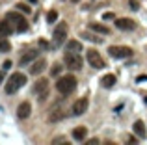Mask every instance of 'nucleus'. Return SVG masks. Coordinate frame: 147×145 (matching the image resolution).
<instances>
[{
  "label": "nucleus",
  "mask_w": 147,
  "mask_h": 145,
  "mask_svg": "<svg viewBox=\"0 0 147 145\" xmlns=\"http://www.w3.org/2000/svg\"><path fill=\"white\" fill-rule=\"evenodd\" d=\"M75 89H76V78H75L73 75L61 76V78L56 82V91H58L60 95H63V97L71 95Z\"/></svg>",
  "instance_id": "1"
},
{
  "label": "nucleus",
  "mask_w": 147,
  "mask_h": 145,
  "mask_svg": "<svg viewBox=\"0 0 147 145\" xmlns=\"http://www.w3.org/2000/svg\"><path fill=\"white\" fill-rule=\"evenodd\" d=\"M26 84V75L22 72H13V75L7 78V84H6V93L7 95H13L21 89L22 86Z\"/></svg>",
  "instance_id": "2"
},
{
  "label": "nucleus",
  "mask_w": 147,
  "mask_h": 145,
  "mask_svg": "<svg viewBox=\"0 0 147 145\" xmlns=\"http://www.w3.org/2000/svg\"><path fill=\"white\" fill-rule=\"evenodd\" d=\"M6 17L9 19L11 24L15 26V32H17V34H24L26 30H28V21H26V17H22L21 13H17V11H9Z\"/></svg>",
  "instance_id": "3"
},
{
  "label": "nucleus",
  "mask_w": 147,
  "mask_h": 145,
  "mask_svg": "<svg viewBox=\"0 0 147 145\" xmlns=\"http://www.w3.org/2000/svg\"><path fill=\"white\" fill-rule=\"evenodd\" d=\"M67 32H69L67 22H60V24L54 28V34H52V45L54 47H61V45H63V41L67 39Z\"/></svg>",
  "instance_id": "4"
},
{
  "label": "nucleus",
  "mask_w": 147,
  "mask_h": 145,
  "mask_svg": "<svg viewBox=\"0 0 147 145\" xmlns=\"http://www.w3.org/2000/svg\"><path fill=\"white\" fill-rule=\"evenodd\" d=\"M65 67L69 71H80L82 69V58H80L78 52H65Z\"/></svg>",
  "instance_id": "5"
},
{
  "label": "nucleus",
  "mask_w": 147,
  "mask_h": 145,
  "mask_svg": "<svg viewBox=\"0 0 147 145\" xmlns=\"http://www.w3.org/2000/svg\"><path fill=\"white\" fill-rule=\"evenodd\" d=\"M34 95H36L37 101H41V102L49 97V80L47 78H39L34 84Z\"/></svg>",
  "instance_id": "6"
},
{
  "label": "nucleus",
  "mask_w": 147,
  "mask_h": 145,
  "mask_svg": "<svg viewBox=\"0 0 147 145\" xmlns=\"http://www.w3.org/2000/svg\"><path fill=\"white\" fill-rule=\"evenodd\" d=\"M108 54L112 56V58H130L132 56V48L130 47H119V45H112V47H108Z\"/></svg>",
  "instance_id": "7"
},
{
  "label": "nucleus",
  "mask_w": 147,
  "mask_h": 145,
  "mask_svg": "<svg viewBox=\"0 0 147 145\" xmlns=\"http://www.w3.org/2000/svg\"><path fill=\"white\" fill-rule=\"evenodd\" d=\"M86 60H88V63H90L93 69H102L104 63H106L102 60V56H100L97 50H93V48H90V50L86 52Z\"/></svg>",
  "instance_id": "8"
},
{
  "label": "nucleus",
  "mask_w": 147,
  "mask_h": 145,
  "mask_svg": "<svg viewBox=\"0 0 147 145\" xmlns=\"http://www.w3.org/2000/svg\"><path fill=\"white\" fill-rule=\"evenodd\" d=\"M88 104H90L88 97H80L78 101H75V104H73V108H71V113L73 115H82V113H86Z\"/></svg>",
  "instance_id": "9"
},
{
  "label": "nucleus",
  "mask_w": 147,
  "mask_h": 145,
  "mask_svg": "<svg viewBox=\"0 0 147 145\" xmlns=\"http://www.w3.org/2000/svg\"><path fill=\"white\" fill-rule=\"evenodd\" d=\"M37 58H39V52H37V50H34V48H32V50L28 48V50H24V54L21 56V60H19V65L26 67L28 63H32L34 60H37Z\"/></svg>",
  "instance_id": "10"
},
{
  "label": "nucleus",
  "mask_w": 147,
  "mask_h": 145,
  "mask_svg": "<svg viewBox=\"0 0 147 145\" xmlns=\"http://www.w3.org/2000/svg\"><path fill=\"white\" fill-rule=\"evenodd\" d=\"M45 67H47V60H43V58L34 60V62H32V65H30V75H32V76L41 75V72L45 71Z\"/></svg>",
  "instance_id": "11"
},
{
  "label": "nucleus",
  "mask_w": 147,
  "mask_h": 145,
  "mask_svg": "<svg viewBox=\"0 0 147 145\" xmlns=\"http://www.w3.org/2000/svg\"><path fill=\"white\" fill-rule=\"evenodd\" d=\"M115 28L123 30V32H130V30L136 28V22H134L132 19H117V21H115Z\"/></svg>",
  "instance_id": "12"
},
{
  "label": "nucleus",
  "mask_w": 147,
  "mask_h": 145,
  "mask_svg": "<svg viewBox=\"0 0 147 145\" xmlns=\"http://www.w3.org/2000/svg\"><path fill=\"white\" fill-rule=\"evenodd\" d=\"M11 34H15V26L11 24V21L6 17L0 22V37H7V36H11Z\"/></svg>",
  "instance_id": "13"
},
{
  "label": "nucleus",
  "mask_w": 147,
  "mask_h": 145,
  "mask_svg": "<svg viewBox=\"0 0 147 145\" xmlns=\"http://www.w3.org/2000/svg\"><path fill=\"white\" fill-rule=\"evenodd\" d=\"M65 115H67V112L63 110V106H56V108L50 112V115H49V123H58V121L63 119Z\"/></svg>",
  "instance_id": "14"
},
{
  "label": "nucleus",
  "mask_w": 147,
  "mask_h": 145,
  "mask_svg": "<svg viewBox=\"0 0 147 145\" xmlns=\"http://www.w3.org/2000/svg\"><path fill=\"white\" fill-rule=\"evenodd\" d=\"M30 113H32V106H30V102H21L17 108V117L19 119H28Z\"/></svg>",
  "instance_id": "15"
},
{
  "label": "nucleus",
  "mask_w": 147,
  "mask_h": 145,
  "mask_svg": "<svg viewBox=\"0 0 147 145\" xmlns=\"http://www.w3.org/2000/svg\"><path fill=\"white\" fill-rule=\"evenodd\" d=\"M71 134H73V140H75V142H84L86 136H88V128L86 127H75Z\"/></svg>",
  "instance_id": "16"
},
{
  "label": "nucleus",
  "mask_w": 147,
  "mask_h": 145,
  "mask_svg": "<svg viewBox=\"0 0 147 145\" xmlns=\"http://www.w3.org/2000/svg\"><path fill=\"white\" fill-rule=\"evenodd\" d=\"M132 130H134V134H136L138 138H142V140L147 136V130H145V123H144V121H134Z\"/></svg>",
  "instance_id": "17"
},
{
  "label": "nucleus",
  "mask_w": 147,
  "mask_h": 145,
  "mask_svg": "<svg viewBox=\"0 0 147 145\" xmlns=\"http://www.w3.org/2000/svg\"><path fill=\"white\" fill-rule=\"evenodd\" d=\"M90 30H93V32H97V34H110V30L106 28L104 24H100V22H90Z\"/></svg>",
  "instance_id": "18"
},
{
  "label": "nucleus",
  "mask_w": 147,
  "mask_h": 145,
  "mask_svg": "<svg viewBox=\"0 0 147 145\" xmlns=\"http://www.w3.org/2000/svg\"><path fill=\"white\" fill-rule=\"evenodd\" d=\"M65 50H67V52H80V50H82V45H80V41L71 39V41H67V47H65Z\"/></svg>",
  "instance_id": "19"
},
{
  "label": "nucleus",
  "mask_w": 147,
  "mask_h": 145,
  "mask_svg": "<svg viewBox=\"0 0 147 145\" xmlns=\"http://www.w3.org/2000/svg\"><path fill=\"white\" fill-rule=\"evenodd\" d=\"M115 75H106V76H102V80H100V84H102L104 87H112L115 84Z\"/></svg>",
  "instance_id": "20"
},
{
  "label": "nucleus",
  "mask_w": 147,
  "mask_h": 145,
  "mask_svg": "<svg viewBox=\"0 0 147 145\" xmlns=\"http://www.w3.org/2000/svg\"><path fill=\"white\" fill-rule=\"evenodd\" d=\"M80 37H82V39H88V41H93V43H100V37L93 36L91 32H82V34H80Z\"/></svg>",
  "instance_id": "21"
},
{
  "label": "nucleus",
  "mask_w": 147,
  "mask_h": 145,
  "mask_svg": "<svg viewBox=\"0 0 147 145\" xmlns=\"http://www.w3.org/2000/svg\"><path fill=\"white\" fill-rule=\"evenodd\" d=\"M11 50V45H9V41L6 39V37H0V52H9Z\"/></svg>",
  "instance_id": "22"
},
{
  "label": "nucleus",
  "mask_w": 147,
  "mask_h": 145,
  "mask_svg": "<svg viewBox=\"0 0 147 145\" xmlns=\"http://www.w3.org/2000/svg\"><path fill=\"white\" fill-rule=\"evenodd\" d=\"M60 72H61V65H60V63H54L52 69H50V76H58Z\"/></svg>",
  "instance_id": "23"
},
{
  "label": "nucleus",
  "mask_w": 147,
  "mask_h": 145,
  "mask_svg": "<svg viewBox=\"0 0 147 145\" xmlns=\"http://www.w3.org/2000/svg\"><path fill=\"white\" fill-rule=\"evenodd\" d=\"M56 19H58V11H56V9L49 11V15H47V21H49V22H54Z\"/></svg>",
  "instance_id": "24"
},
{
  "label": "nucleus",
  "mask_w": 147,
  "mask_h": 145,
  "mask_svg": "<svg viewBox=\"0 0 147 145\" xmlns=\"http://www.w3.org/2000/svg\"><path fill=\"white\" fill-rule=\"evenodd\" d=\"M17 9H19V11H24V13H30V7H28V6H24V4H19Z\"/></svg>",
  "instance_id": "25"
},
{
  "label": "nucleus",
  "mask_w": 147,
  "mask_h": 145,
  "mask_svg": "<svg viewBox=\"0 0 147 145\" xmlns=\"http://www.w3.org/2000/svg\"><path fill=\"white\" fill-rule=\"evenodd\" d=\"M129 6H130V9H140V4H138L136 0H130V4H129Z\"/></svg>",
  "instance_id": "26"
},
{
  "label": "nucleus",
  "mask_w": 147,
  "mask_h": 145,
  "mask_svg": "<svg viewBox=\"0 0 147 145\" xmlns=\"http://www.w3.org/2000/svg\"><path fill=\"white\" fill-rule=\"evenodd\" d=\"M114 17H115L114 13H104V15H102V19H106V21H112Z\"/></svg>",
  "instance_id": "27"
},
{
  "label": "nucleus",
  "mask_w": 147,
  "mask_h": 145,
  "mask_svg": "<svg viewBox=\"0 0 147 145\" xmlns=\"http://www.w3.org/2000/svg\"><path fill=\"white\" fill-rule=\"evenodd\" d=\"M52 143H54V145H58V143H67V142H65L63 138H56V140H54Z\"/></svg>",
  "instance_id": "28"
},
{
  "label": "nucleus",
  "mask_w": 147,
  "mask_h": 145,
  "mask_svg": "<svg viewBox=\"0 0 147 145\" xmlns=\"http://www.w3.org/2000/svg\"><path fill=\"white\" fill-rule=\"evenodd\" d=\"M11 67V60H7V62H4V69H9Z\"/></svg>",
  "instance_id": "29"
},
{
  "label": "nucleus",
  "mask_w": 147,
  "mask_h": 145,
  "mask_svg": "<svg viewBox=\"0 0 147 145\" xmlns=\"http://www.w3.org/2000/svg\"><path fill=\"white\" fill-rule=\"evenodd\" d=\"M90 143H91V145H97V143H100V142H99L97 138H91V140H90Z\"/></svg>",
  "instance_id": "30"
},
{
  "label": "nucleus",
  "mask_w": 147,
  "mask_h": 145,
  "mask_svg": "<svg viewBox=\"0 0 147 145\" xmlns=\"http://www.w3.org/2000/svg\"><path fill=\"white\" fill-rule=\"evenodd\" d=\"M144 80H147V75H142L140 78H138V82H144Z\"/></svg>",
  "instance_id": "31"
},
{
  "label": "nucleus",
  "mask_w": 147,
  "mask_h": 145,
  "mask_svg": "<svg viewBox=\"0 0 147 145\" xmlns=\"http://www.w3.org/2000/svg\"><path fill=\"white\" fill-rule=\"evenodd\" d=\"M2 82H4V72L0 71V84H2Z\"/></svg>",
  "instance_id": "32"
},
{
  "label": "nucleus",
  "mask_w": 147,
  "mask_h": 145,
  "mask_svg": "<svg viewBox=\"0 0 147 145\" xmlns=\"http://www.w3.org/2000/svg\"><path fill=\"white\" fill-rule=\"evenodd\" d=\"M26 2H30V4H36V2H37V0H26Z\"/></svg>",
  "instance_id": "33"
},
{
  "label": "nucleus",
  "mask_w": 147,
  "mask_h": 145,
  "mask_svg": "<svg viewBox=\"0 0 147 145\" xmlns=\"http://www.w3.org/2000/svg\"><path fill=\"white\" fill-rule=\"evenodd\" d=\"M73 2H80V0H73Z\"/></svg>",
  "instance_id": "34"
},
{
  "label": "nucleus",
  "mask_w": 147,
  "mask_h": 145,
  "mask_svg": "<svg viewBox=\"0 0 147 145\" xmlns=\"http://www.w3.org/2000/svg\"><path fill=\"white\" fill-rule=\"evenodd\" d=\"M145 102H147V99H145Z\"/></svg>",
  "instance_id": "35"
}]
</instances>
